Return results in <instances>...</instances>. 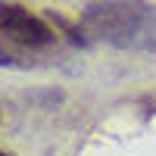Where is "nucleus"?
<instances>
[{
    "label": "nucleus",
    "mask_w": 156,
    "mask_h": 156,
    "mask_svg": "<svg viewBox=\"0 0 156 156\" xmlns=\"http://www.w3.org/2000/svg\"><path fill=\"white\" fill-rule=\"evenodd\" d=\"M81 25L97 41L122 50L156 47V9L137 0H103L81 12Z\"/></svg>",
    "instance_id": "1"
},
{
    "label": "nucleus",
    "mask_w": 156,
    "mask_h": 156,
    "mask_svg": "<svg viewBox=\"0 0 156 156\" xmlns=\"http://www.w3.org/2000/svg\"><path fill=\"white\" fill-rule=\"evenodd\" d=\"M0 34L28 50H41L56 41V31L41 16H34L28 6L16 3V0H0Z\"/></svg>",
    "instance_id": "2"
},
{
    "label": "nucleus",
    "mask_w": 156,
    "mask_h": 156,
    "mask_svg": "<svg viewBox=\"0 0 156 156\" xmlns=\"http://www.w3.org/2000/svg\"><path fill=\"white\" fill-rule=\"evenodd\" d=\"M0 156H9V153H3V150H0Z\"/></svg>",
    "instance_id": "3"
}]
</instances>
